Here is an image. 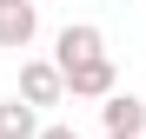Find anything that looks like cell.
I'll use <instances>...</instances> for the list:
<instances>
[{
  "instance_id": "obj_1",
  "label": "cell",
  "mask_w": 146,
  "mask_h": 139,
  "mask_svg": "<svg viewBox=\"0 0 146 139\" xmlns=\"http://www.w3.org/2000/svg\"><path fill=\"white\" fill-rule=\"evenodd\" d=\"M60 73H66V93H73V99H106V93H113V53H93V60H73V66H60Z\"/></svg>"
},
{
  "instance_id": "obj_2",
  "label": "cell",
  "mask_w": 146,
  "mask_h": 139,
  "mask_svg": "<svg viewBox=\"0 0 146 139\" xmlns=\"http://www.w3.org/2000/svg\"><path fill=\"white\" fill-rule=\"evenodd\" d=\"M100 126L113 132V139H146V99H133V93H106L100 99Z\"/></svg>"
},
{
  "instance_id": "obj_3",
  "label": "cell",
  "mask_w": 146,
  "mask_h": 139,
  "mask_svg": "<svg viewBox=\"0 0 146 139\" xmlns=\"http://www.w3.org/2000/svg\"><path fill=\"white\" fill-rule=\"evenodd\" d=\"M20 99H33V106H60V99H66V73H60V60H27V66H20Z\"/></svg>"
},
{
  "instance_id": "obj_4",
  "label": "cell",
  "mask_w": 146,
  "mask_h": 139,
  "mask_svg": "<svg viewBox=\"0 0 146 139\" xmlns=\"http://www.w3.org/2000/svg\"><path fill=\"white\" fill-rule=\"evenodd\" d=\"M40 33V13H33V0H7L0 7V53H27Z\"/></svg>"
},
{
  "instance_id": "obj_5",
  "label": "cell",
  "mask_w": 146,
  "mask_h": 139,
  "mask_svg": "<svg viewBox=\"0 0 146 139\" xmlns=\"http://www.w3.org/2000/svg\"><path fill=\"white\" fill-rule=\"evenodd\" d=\"M53 53H60V66H73V60H93V53H106V33L93 27V20H73V27H60Z\"/></svg>"
},
{
  "instance_id": "obj_6",
  "label": "cell",
  "mask_w": 146,
  "mask_h": 139,
  "mask_svg": "<svg viewBox=\"0 0 146 139\" xmlns=\"http://www.w3.org/2000/svg\"><path fill=\"white\" fill-rule=\"evenodd\" d=\"M0 139H40V106L33 99H0Z\"/></svg>"
},
{
  "instance_id": "obj_7",
  "label": "cell",
  "mask_w": 146,
  "mask_h": 139,
  "mask_svg": "<svg viewBox=\"0 0 146 139\" xmlns=\"http://www.w3.org/2000/svg\"><path fill=\"white\" fill-rule=\"evenodd\" d=\"M40 139H80L73 126H40Z\"/></svg>"
},
{
  "instance_id": "obj_8",
  "label": "cell",
  "mask_w": 146,
  "mask_h": 139,
  "mask_svg": "<svg viewBox=\"0 0 146 139\" xmlns=\"http://www.w3.org/2000/svg\"><path fill=\"white\" fill-rule=\"evenodd\" d=\"M0 7H7V0H0Z\"/></svg>"
},
{
  "instance_id": "obj_9",
  "label": "cell",
  "mask_w": 146,
  "mask_h": 139,
  "mask_svg": "<svg viewBox=\"0 0 146 139\" xmlns=\"http://www.w3.org/2000/svg\"><path fill=\"white\" fill-rule=\"evenodd\" d=\"M106 139H113V132H106Z\"/></svg>"
}]
</instances>
